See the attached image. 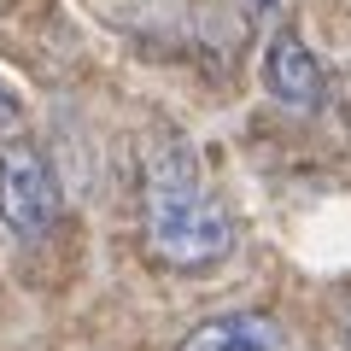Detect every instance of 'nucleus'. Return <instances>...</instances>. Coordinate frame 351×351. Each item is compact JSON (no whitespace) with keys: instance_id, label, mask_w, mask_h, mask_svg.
I'll return each instance as SVG.
<instances>
[{"instance_id":"f257e3e1","label":"nucleus","mask_w":351,"mask_h":351,"mask_svg":"<svg viewBox=\"0 0 351 351\" xmlns=\"http://www.w3.org/2000/svg\"><path fill=\"white\" fill-rule=\"evenodd\" d=\"M147 246L164 269H188V276L234 252V223L205 193L182 141H170L147 158Z\"/></svg>"},{"instance_id":"f03ea898","label":"nucleus","mask_w":351,"mask_h":351,"mask_svg":"<svg viewBox=\"0 0 351 351\" xmlns=\"http://www.w3.org/2000/svg\"><path fill=\"white\" fill-rule=\"evenodd\" d=\"M0 223L18 240H47L59 223V176H53L47 152L29 141L0 147Z\"/></svg>"},{"instance_id":"7ed1b4c3","label":"nucleus","mask_w":351,"mask_h":351,"mask_svg":"<svg viewBox=\"0 0 351 351\" xmlns=\"http://www.w3.org/2000/svg\"><path fill=\"white\" fill-rule=\"evenodd\" d=\"M263 88H269V100L287 106V112H322L328 71H322V59L304 47V36L276 29L269 47H263Z\"/></svg>"},{"instance_id":"20e7f679","label":"nucleus","mask_w":351,"mask_h":351,"mask_svg":"<svg viewBox=\"0 0 351 351\" xmlns=\"http://www.w3.org/2000/svg\"><path fill=\"white\" fill-rule=\"evenodd\" d=\"M182 351H281V322L263 311H223L193 328Z\"/></svg>"},{"instance_id":"39448f33","label":"nucleus","mask_w":351,"mask_h":351,"mask_svg":"<svg viewBox=\"0 0 351 351\" xmlns=\"http://www.w3.org/2000/svg\"><path fill=\"white\" fill-rule=\"evenodd\" d=\"M246 12L263 24V18H276V12H281V0H246Z\"/></svg>"},{"instance_id":"423d86ee","label":"nucleus","mask_w":351,"mask_h":351,"mask_svg":"<svg viewBox=\"0 0 351 351\" xmlns=\"http://www.w3.org/2000/svg\"><path fill=\"white\" fill-rule=\"evenodd\" d=\"M12 112H18V100H12V88L0 82V123H12Z\"/></svg>"},{"instance_id":"0eeeda50","label":"nucleus","mask_w":351,"mask_h":351,"mask_svg":"<svg viewBox=\"0 0 351 351\" xmlns=\"http://www.w3.org/2000/svg\"><path fill=\"white\" fill-rule=\"evenodd\" d=\"M346 339H351V311H346Z\"/></svg>"}]
</instances>
